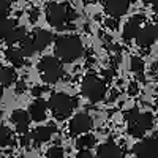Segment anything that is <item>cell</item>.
<instances>
[{
	"label": "cell",
	"instance_id": "obj_1",
	"mask_svg": "<svg viewBox=\"0 0 158 158\" xmlns=\"http://www.w3.org/2000/svg\"><path fill=\"white\" fill-rule=\"evenodd\" d=\"M56 56L62 60L71 63L76 59L81 57L82 54V41L76 35H63L56 40V48H54Z\"/></svg>",
	"mask_w": 158,
	"mask_h": 158
},
{
	"label": "cell",
	"instance_id": "obj_2",
	"mask_svg": "<svg viewBox=\"0 0 158 158\" xmlns=\"http://www.w3.org/2000/svg\"><path fill=\"white\" fill-rule=\"evenodd\" d=\"M128 122V133L133 138H142L153 127V115L150 112H139L136 108L125 112Z\"/></svg>",
	"mask_w": 158,
	"mask_h": 158
},
{
	"label": "cell",
	"instance_id": "obj_3",
	"mask_svg": "<svg viewBox=\"0 0 158 158\" xmlns=\"http://www.w3.org/2000/svg\"><path fill=\"white\" fill-rule=\"evenodd\" d=\"M48 21L52 27L65 30L68 24L76 19V13L73 8H70L67 3H51L48 6Z\"/></svg>",
	"mask_w": 158,
	"mask_h": 158
},
{
	"label": "cell",
	"instance_id": "obj_4",
	"mask_svg": "<svg viewBox=\"0 0 158 158\" xmlns=\"http://www.w3.org/2000/svg\"><path fill=\"white\" fill-rule=\"evenodd\" d=\"M38 70H40V74H41V79L48 84L57 82L63 76V70H62V65L59 63V60L54 57H49V56L40 60Z\"/></svg>",
	"mask_w": 158,
	"mask_h": 158
},
{
	"label": "cell",
	"instance_id": "obj_5",
	"mask_svg": "<svg viewBox=\"0 0 158 158\" xmlns=\"http://www.w3.org/2000/svg\"><path fill=\"white\" fill-rule=\"evenodd\" d=\"M82 94L92 103L101 101L104 98V95H106V85H104V82L100 77H97L94 74H89L82 82Z\"/></svg>",
	"mask_w": 158,
	"mask_h": 158
},
{
	"label": "cell",
	"instance_id": "obj_6",
	"mask_svg": "<svg viewBox=\"0 0 158 158\" xmlns=\"http://www.w3.org/2000/svg\"><path fill=\"white\" fill-rule=\"evenodd\" d=\"M74 106V101L67 94H54L49 100V109L57 118H67Z\"/></svg>",
	"mask_w": 158,
	"mask_h": 158
},
{
	"label": "cell",
	"instance_id": "obj_7",
	"mask_svg": "<svg viewBox=\"0 0 158 158\" xmlns=\"http://www.w3.org/2000/svg\"><path fill=\"white\" fill-rule=\"evenodd\" d=\"M133 152L139 158H158V131L152 138L138 142L133 147Z\"/></svg>",
	"mask_w": 158,
	"mask_h": 158
},
{
	"label": "cell",
	"instance_id": "obj_8",
	"mask_svg": "<svg viewBox=\"0 0 158 158\" xmlns=\"http://www.w3.org/2000/svg\"><path fill=\"white\" fill-rule=\"evenodd\" d=\"M94 122H92L90 115L87 114H77L73 117V120L70 122V131L73 135H84L92 128Z\"/></svg>",
	"mask_w": 158,
	"mask_h": 158
},
{
	"label": "cell",
	"instance_id": "obj_9",
	"mask_svg": "<svg viewBox=\"0 0 158 158\" xmlns=\"http://www.w3.org/2000/svg\"><path fill=\"white\" fill-rule=\"evenodd\" d=\"M104 8H106V13L112 18H120L128 11L130 6V0H104Z\"/></svg>",
	"mask_w": 158,
	"mask_h": 158
},
{
	"label": "cell",
	"instance_id": "obj_10",
	"mask_svg": "<svg viewBox=\"0 0 158 158\" xmlns=\"http://www.w3.org/2000/svg\"><path fill=\"white\" fill-rule=\"evenodd\" d=\"M144 22V16L142 15H136V16H133L127 24H125V27H123V38L125 40H135L136 38V35L139 33V30H141V24Z\"/></svg>",
	"mask_w": 158,
	"mask_h": 158
},
{
	"label": "cell",
	"instance_id": "obj_11",
	"mask_svg": "<svg viewBox=\"0 0 158 158\" xmlns=\"http://www.w3.org/2000/svg\"><path fill=\"white\" fill-rule=\"evenodd\" d=\"M11 122L15 123L18 133L25 135L29 131V123H30V115L22 111V109H16L15 112L11 114Z\"/></svg>",
	"mask_w": 158,
	"mask_h": 158
},
{
	"label": "cell",
	"instance_id": "obj_12",
	"mask_svg": "<svg viewBox=\"0 0 158 158\" xmlns=\"http://www.w3.org/2000/svg\"><path fill=\"white\" fill-rule=\"evenodd\" d=\"M156 41V33L153 25H147V27H142L139 30V33L136 35V43L141 48H149L150 44H153Z\"/></svg>",
	"mask_w": 158,
	"mask_h": 158
},
{
	"label": "cell",
	"instance_id": "obj_13",
	"mask_svg": "<svg viewBox=\"0 0 158 158\" xmlns=\"http://www.w3.org/2000/svg\"><path fill=\"white\" fill-rule=\"evenodd\" d=\"M46 109H48V104L38 98L29 106V115L35 122H43L46 118Z\"/></svg>",
	"mask_w": 158,
	"mask_h": 158
},
{
	"label": "cell",
	"instance_id": "obj_14",
	"mask_svg": "<svg viewBox=\"0 0 158 158\" xmlns=\"http://www.w3.org/2000/svg\"><path fill=\"white\" fill-rule=\"evenodd\" d=\"M120 155H122L120 149L112 141L101 144L97 150V158H120Z\"/></svg>",
	"mask_w": 158,
	"mask_h": 158
},
{
	"label": "cell",
	"instance_id": "obj_15",
	"mask_svg": "<svg viewBox=\"0 0 158 158\" xmlns=\"http://www.w3.org/2000/svg\"><path fill=\"white\" fill-rule=\"evenodd\" d=\"M33 44H35V49L36 51H43L46 49L51 43H52V40H54V36H52V33L49 30H43V29H40L35 32L33 35Z\"/></svg>",
	"mask_w": 158,
	"mask_h": 158
},
{
	"label": "cell",
	"instance_id": "obj_16",
	"mask_svg": "<svg viewBox=\"0 0 158 158\" xmlns=\"http://www.w3.org/2000/svg\"><path fill=\"white\" fill-rule=\"evenodd\" d=\"M54 131L56 128L52 127V125H44V127H38L32 131V135H30V139L35 141L36 144H41V142H46L52 138V135H54Z\"/></svg>",
	"mask_w": 158,
	"mask_h": 158
},
{
	"label": "cell",
	"instance_id": "obj_17",
	"mask_svg": "<svg viewBox=\"0 0 158 158\" xmlns=\"http://www.w3.org/2000/svg\"><path fill=\"white\" fill-rule=\"evenodd\" d=\"M27 36V30H25V27H16L11 30V33L5 38V41H6V44H15V43H21L22 40Z\"/></svg>",
	"mask_w": 158,
	"mask_h": 158
},
{
	"label": "cell",
	"instance_id": "obj_18",
	"mask_svg": "<svg viewBox=\"0 0 158 158\" xmlns=\"http://www.w3.org/2000/svg\"><path fill=\"white\" fill-rule=\"evenodd\" d=\"M16 81V73L13 68L10 67H3V65H0V84L3 85H10Z\"/></svg>",
	"mask_w": 158,
	"mask_h": 158
},
{
	"label": "cell",
	"instance_id": "obj_19",
	"mask_svg": "<svg viewBox=\"0 0 158 158\" xmlns=\"http://www.w3.org/2000/svg\"><path fill=\"white\" fill-rule=\"evenodd\" d=\"M6 59L15 65V67H22L24 65V54L21 52V49H15V48H10L5 52Z\"/></svg>",
	"mask_w": 158,
	"mask_h": 158
},
{
	"label": "cell",
	"instance_id": "obj_20",
	"mask_svg": "<svg viewBox=\"0 0 158 158\" xmlns=\"http://www.w3.org/2000/svg\"><path fill=\"white\" fill-rule=\"evenodd\" d=\"M15 27H16V21L15 19L6 18L3 21H0V40H5Z\"/></svg>",
	"mask_w": 158,
	"mask_h": 158
},
{
	"label": "cell",
	"instance_id": "obj_21",
	"mask_svg": "<svg viewBox=\"0 0 158 158\" xmlns=\"http://www.w3.org/2000/svg\"><path fill=\"white\" fill-rule=\"evenodd\" d=\"M21 52L24 54V57H30V56H33V52H36L32 38L25 36L22 41H21Z\"/></svg>",
	"mask_w": 158,
	"mask_h": 158
},
{
	"label": "cell",
	"instance_id": "obj_22",
	"mask_svg": "<svg viewBox=\"0 0 158 158\" xmlns=\"http://www.w3.org/2000/svg\"><path fill=\"white\" fill-rule=\"evenodd\" d=\"M77 147L79 149H90V147H94L95 146V138L92 136V135H81V138L77 139Z\"/></svg>",
	"mask_w": 158,
	"mask_h": 158
},
{
	"label": "cell",
	"instance_id": "obj_23",
	"mask_svg": "<svg viewBox=\"0 0 158 158\" xmlns=\"http://www.w3.org/2000/svg\"><path fill=\"white\" fill-rule=\"evenodd\" d=\"M11 141V130L6 127H0V147L8 146Z\"/></svg>",
	"mask_w": 158,
	"mask_h": 158
},
{
	"label": "cell",
	"instance_id": "obj_24",
	"mask_svg": "<svg viewBox=\"0 0 158 158\" xmlns=\"http://www.w3.org/2000/svg\"><path fill=\"white\" fill-rule=\"evenodd\" d=\"M130 67H131V70H133V71L139 73V71H142V68H144V62H142L139 57H133V59H131Z\"/></svg>",
	"mask_w": 158,
	"mask_h": 158
},
{
	"label": "cell",
	"instance_id": "obj_25",
	"mask_svg": "<svg viewBox=\"0 0 158 158\" xmlns=\"http://www.w3.org/2000/svg\"><path fill=\"white\" fill-rule=\"evenodd\" d=\"M48 156L49 158H65V153H63L62 147H51L48 150Z\"/></svg>",
	"mask_w": 158,
	"mask_h": 158
},
{
	"label": "cell",
	"instance_id": "obj_26",
	"mask_svg": "<svg viewBox=\"0 0 158 158\" xmlns=\"http://www.w3.org/2000/svg\"><path fill=\"white\" fill-rule=\"evenodd\" d=\"M10 15V3L6 2H0V21L6 19Z\"/></svg>",
	"mask_w": 158,
	"mask_h": 158
},
{
	"label": "cell",
	"instance_id": "obj_27",
	"mask_svg": "<svg viewBox=\"0 0 158 158\" xmlns=\"http://www.w3.org/2000/svg\"><path fill=\"white\" fill-rule=\"evenodd\" d=\"M76 158H94V156H92V153L89 152V149H81L77 152Z\"/></svg>",
	"mask_w": 158,
	"mask_h": 158
},
{
	"label": "cell",
	"instance_id": "obj_28",
	"mask_svg": "<svg viewBox=\"0 0 158 158\" xmlns=\"http://www.w3.org/2000/svg\"><path fill=\"white\" fill-rule=\"evenodd\" d=\"M24 90H25V84H24V82H18L16 92H18V94H21V92H24Z\"/></svg>",
	"mask_w": 158,
	"mask_h": 158
},
{
	"label": "cell",
	"instance_id": "obj_29",
	"mask_svg": "<svg viewBox=\"0 0 158 158\" xmlns=\"http://www.w3.org/2000/svg\"><path fill=\"white\" fill-rule=\"evenodd\" d=\"M36 19H38V11L35 10V11H32V13H30V21H32V22H35Z\"/></svg>",
	"mask_w": 158,
	"mask_h": 158
},
{
	"label": "cell",
	"instance_id": "obj_30",
	"mask_svg": "<svg viewBox=\"0 0 158 158\" xmlns=\"http://www.w3.org/2000/svg\"><path fill=\"white\" fill-rule=\"evenodd\" d=\"M41 92H43V89H40V87H38V89H33V94H35L36 97H38L40 94H41Z\"/></svg>",
	"mask_w": 158,
	"mask_h": 158
},
{
	"label": "cell",
	"instance_id": "obj_31",
	"mask_svg": "<svg viewBox=\"0 0 158 158\" xmlns=\"http://www.w3.org/2000/svg\"><path fill=\"white\" fill-rule=\"evenodd\" d=\"M153 29H155V33H156V38H158V19H156V22L153 25Z\"/></svg>",
	"mask_w": 158,
	"mask_h": 158
},
{
	"label": "cell",
	"instance_id": "obj_32",
	"mask_svg": "<svg viewBox=\"0 0 158 158\" xmlns=\"http://www.w3.org/2000/svg\"><path fill=\"white\" fill-rule=\"evenodd\" d=\"M153 10H155V13H158V0L153 3Z\"/></svg>",
	"mask_w": 158,
	"mask_h": 158
},
{
	"label": "cell",
	"instance_id": "obj_33",
	"mask_svg": "<svg viewBox=\"0 0 158 158\" xmlns=\"http://www.w3.org/2000/svg\"><path fill=\"white\" fill-rule=\"evenodd\" d=\"M85 2H89V3H95V2H104V0H85Z\"/></svg>",
	"mask_w": 158,
	"mask_h": 158
},
{
	"label": "cell",
	"instance_id": "obj_34",
	"mask_svg": "<svg viewBox=\"0 0 158 158\" xmlns=\"http://www.w3.org/2000/svg\"><path fill=\"white\" fill-rule=\"evenodd\" d=\"M0 2H6V3H10V5H11L13 2H16V0H0Z\"/></svg>",
	"mask_w": 158,
	"mask_h": 158
},
{
	"label": "cell",
	"instance_id": "obj_35",
	"mask_svg": "<svg viewBox=\"0 0 158 158\" xmlns=\"http://www.w3.org/2000/svg\"><path fill=\"white\" fill-rule=\"evenodd\" d=\"M2 97H3V87L0 85V100H2Z\"/></svg>",
	"mask_w": 158,
	"mask_h": 158
},
{
	"label": "cell",
	"instance_id": "obj_36",
	"mask_svg": "<svg viewBox=\"0 0 158 158\" xmlns=\"http://www.w3.org/2000/svg\"><path fill=\"white\" fill-rule=\"evenodd\" d=\"M144 2H146V3H152V5H153V3L156 2V0H144Z\"/></svg>",
	"mask_w": 158,
	"mask_h": 158
},
{
	"label": "cell",
	"instance_id": "obj_37",
	"mask_svg": "<svg viewBox=\"0 0 158 158\" xmlns=\"http://www.w3.org/2000/svg\"><path fill=\"white\" fill-rule=\"evenodd\" d=\"M155 103H156V106H158V97H156V101H155Z\"/></svg>",
	"mask_w": 158,
	"mask_h": 158
},
{
	"label": "cell",
	"instance_id": "obj_38",
	"mask_svg": "<svg viewBox=\"0 0 158 158\" xmlns=\"http://www.w3.org/2000/svg\"><path fill=\"white\" fill-rule=\"evenodd\" d=\"M130 2H136V0H130Z\"/></svg>",
	"mask_w": 158,
	"mask_h": 158
},
{
	"label": "cell",
	"instance_id": "obj_39",
	"mask_svg": "<svg viewBox=\"0 0 158 158\" xmlns=\"http://www.w3.org/2000/svg\"><path fill=\"white\" fill-rule=\"evenodd\" d=\"M136 158H139V156H136Z\"/></svg>",
	"mask_w": 158,
	"mask_h": 158
}]
</instances>
